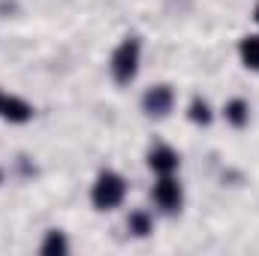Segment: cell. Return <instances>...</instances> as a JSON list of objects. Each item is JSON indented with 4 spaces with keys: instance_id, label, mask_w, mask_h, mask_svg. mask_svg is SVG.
<instances>
[{
    "instance_id": "cell-12",
    "label": "cell",
    "mask_w": 259,
    "mask_h": 256,
    "mask_svg": "<svg viewBox=\"0 0 259 256\" xmlns=\"http://www.w3.org/2000/svg\"><path fill=\"white\" fill-rule=\"evenodd\" d=\"M253 21H256V24H259V3H256V6H253Z\"/></svg>"
},
{
    "instance_id": "cell-3",
    "label": "cell",
    "mask_w": 259,
    "mask_h": 256,
    "mask_svg": "<svg viewBox=\"0 0 259 256\" xmlns=\"http://www.w3.org/2000/svg\"><path fill=\"white\" fill-rule=\"evenodd\" d=\"M151 196H154L157 208H163V211H169V214H175V211L184 205V187L178 184L175 175H160V181L154 184Z\"/></svg>"
},
{
    "instance_id": "cell-13",
    "label": "cell",
    "mask_w": 259,
    "mask_h": 256,
    "mask_svg": "<svg viewBox=\"0 0 259 256\" xmlns=\"http://www.w3.org/2000/svg\"><path fill=\"white\" fill-rule=\"evenodd\" d=\"M0 100H3V91H0Z\"/></svg>"
},
{
    "instance_id": "cell-8",
    "label": "cell",
    "mask_w": 259,
    "mask_h": 256,
    "mask_svg": "<svg viewBox=\"0 0 259 256\" xmlns=\"http://www.w3.org/2000/svg\"><path fill=\"white\" fill-rule=\"evenodd\" d=\"M238 58L247 69L259 72V33H250V36H244L238 42Z\"/></svg>"
},
{
    "instance_id": "cell-5",
    "label": "cell",
    "mask_w": 259,
    "mask_h": 256,
    "mask_svg": "<svg viewBox=\"0 0 259 256\" xmlns=\"http://www.w3.org/2000/svg\"><path fill=\"white\" fill-rule=\"evenodd\" d=\"M148 166H151L154 175H175L178 166H181V157H178L175 148L157 145V148H151V154H148Z\"/></svg>"
},
{
    "instance_id": "cell-2",
    "label": "cell",
    "mask_w": 259,
    "mask_h": 256,
    "mask_svg": "<svg viewBox=\"0 0 259 256\" xmlns=\"http://www.w3.org/2000/svg\"><path fill=\"white\" fill-rule=\"evenodd\" d=\"M139 64H142V46L136 36H127L115 52H112V61H109V69H112V78L118 84H130L136 75H139Z\"/></svg>"
},
{
    "instance_id": "cell-4",
    "label": "cell",
    "mask_w": 259,
    "mask_h": 256,
    "mask_svg": "<svg viewBox=\"0 0 259 256\" xmlns=\"http://www.w3.org/2000/svg\"><path fill=\"white\" fill-rule=\"evenodd\" d=\"M172 106H175V91H172L169 84H154V88H148L145 97H142V109H145V115H151V118H166V115L172 112Z\"/></svg>"
},
{
    "instance_id": "cell-10",
    "label": "cell",
    "mask_w": 259,
    "mask_h": 256,
    "mask_svg": "<svg viewBox=\"0 0 259 256\" xmlns=\"http://www.w3.org/2000/svg\"><path fill=\"white\" fill-rule=\"evenodd\" d=\"M42 253H66L69 247H66V238L64 232H58V229H52L49 235H46V241H42V247H39Z\"/></svg>"
},
{
    "instance_id": "cell-14",
    "label": "cell",
    "mask_w": 259,
    "mask_h": 256,
    "mask_svg": "<svg viewBox=\"0 0 259 256\" xmlns=\"http://www.w3.org/2000/svg\"><path fill=\"white\" fill-rule=\"evenodd\" d=\"M0 178H3V172H0Z\"/></svg>"
},
{
    "instance_id": "cell-6",
    "label": "cell",
    "mask_w": 259,
    "mask_h": 256,
    "mask_svg": "<svg viewBox=\"0 0 259 256\" xmlns=\"http://www.w3.org/2000/svg\"><path fill=\"white\" fill-rule=\"evenodd\" d=\"M0 118L9 121V124H27L33 118V106L27 100H21V97L3 94V100H0Z\"/></svg>"
},
{
    "instance_id": "cell-7",
    "label": "cell",
    "mask_w": 259,
    "mask_h": 256,
    "mask_svg": "<svg viewBox=\"0 0 259 256\" xmlns=\"http://www.w3.org/2000/svg\"><path fill=\"white\" fill-rule=\"evenodd\" d=\"M223 118H226V124H232V127H247L250 124V103L247 100H241V97H235V100H229L226 106H223Z\"/></svg>"
},
{
    "instance_id": "cell-11",
    "label": "cell",
    "mask_w": 259,
    "mask_h": 256,
    "mask_svg": "<svg viewBox=\"0 0 259 256\" xmlns=\"http://www.w3.org/2000/svg\"><path fill=\"white\" fill-rule=\"evenodd\" d=\"M130 232H133V235H139V238H142V235H148V232H151V217H148V214H142V211H136V214H130Z\"/></svg>"
},
{
    "instance_id": "cell-9",
    "label": "cell",
    "mask_w": 259,
    "mask_h": 256,
    "mask_svg": "<svg viewBox=\"0 0 259 256\" xmlns=\"http://www.w3.org/2000/svg\"><path fill=\"white\" fill-rule=\"evenodd\" d=\"M187 118L193 121V124H199V127H208L211 124V106H208V100H202V97H196L193 103H190V109H187Z\"/></svg>"
},
{
    "instance_id": "cell-1",
    "label": "cell",
    "mask_w": 259,
    "mask_h": 256,
    "mask_svg": "<svg viewBox=\"0 0 259 256\" xmlns=\"http://www.w3.org/2000/svg\"><path fill=\"white\" fill-rule=\"evenodd\" d=\"M124 199H127V181H124V175H118L112 169H106V172L97 175V181L91 187V202H94L97 211H115Z\"/></svg>"
}]
</instances>
